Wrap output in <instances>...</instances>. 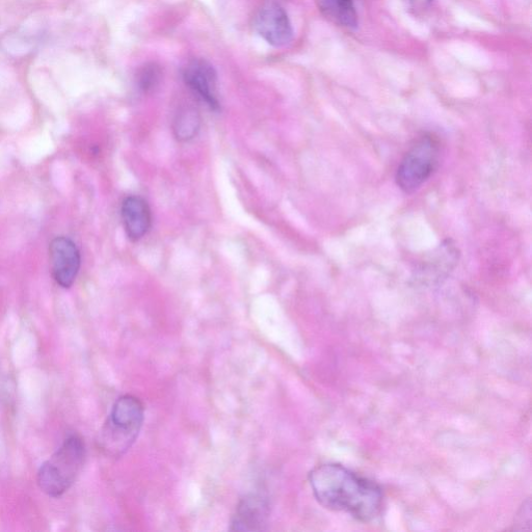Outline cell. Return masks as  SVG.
Listing matches in <instances>:
<instances>
[{
    "label": "cell",
    "instance_id": "cell-1",
    "mask_svg": "<svg viewBox=\"0 0 532 532\" xmlns=\"http://www.w3.org/2000/svg\"><path fill=\"white\" fill-rule=\"evenodd\" d=\"M309 483L316 500L328 510L362 522L375 520L382 511L381 487L342 465L318 466L310 472Z\"/></svg>",
    "mask_w": 532,
    "mask_h": 532
},
{
    "label": "cell",
    "instance_id": "cell-2",
    "mask_svg": "<svg viewBox=\"0 0 532 532\" xmlns=\"http://www.w3.org/2000/svg\"><path fill=\"white\" fill-rule=\"evenodd\" d=\"M144 415L145 408L138 397L124 395L118 399L99 441L106 454L116 458L125 454L140 434Z\"/></svg>",
    "mask_w": 532,
    "mask_h": 532
},
{
    "label": "cell",
    "instance_id": "cell-3",
    "mask_svg": "<svg viewBox=\"0 0 532 532\" xmlns=\"http://www.w3.org/2000/svg\"><path fill=\"white\" fill-rule=\"evenodd\" d=\"M86 458L83 439L72 435L65 440L38 473L40 489L50 497L57 498L66 493L81 473Z\"/></svg>",
    "mask_w": 532,
    "mask_h": 532
},
{
    "label": "cell",
    "instance_id": "cell-4",
    "mask_svg": "<svg viewBox=\"0 0 532 532\" xmlns=\"http://www.w3.org/2000/svg\"><path fill=\"white\" fill-rule=\"evenodd\" d=\"M441 144L433 133H424L403 157L396 171L399 189L411 195L422 188L440 164Z\"/></svg>",
    "mask_w": 532,
    "mask_h": 532
},
{
    "label": "cell",
    "instance_id": "cell-5",
    "mask_svg": "<svg viewBox=\"0 0 532 532\" xmlns=\"http://www.w3.org/2000/svg\"><path fill=\"white\" fill-rule=\"evenodd\" d=\"M49 256L53 279L63 288H70L81 270V252L70 238L60 236L51 242Z\"/></svg>",
    "mask_w": 532,
    "mask_h": 532
},
{
    "label": "cell",
    "instance_id": "cell-6",
    "mask_svg": "<svg viewBox=\"0 0 532 532\" xmlns=\"http://www.w3.org/2000/svg\"><path fill=\"white\" fill-rule=\"evenodd\" d=\"M254 26L258 35L275 47L285 46L294 38L287 13L274 2L262 6L255 17Z\"/></svg>",
    "mask_w": 532,
    "mask_h": 532
},
{
    "label": "cell",
    "instance_id": "cell-7",
    "mask_svg": "<svg viewBox=\"0 0 532 532\" xmlns=\"http://www.w3.org/2000/svg\"><path fill=\"white\" fill-rule=\"evenodd\" d=\"M183 78L185 84L188 85L211 110H220V102L217 94L218 77L214 67L205 60H193L184 67Z\"/></svg>",
    "mask_w": 532,
    "mask_h": 532
},
{
    "label": "cell",
    "instance_id": "cell-8",
    "mask_svg": "<svg viewBox=\"0 0 532 532\" xmlns=\"http://www.w3.org/2000/svg\"><path fill=\"white\" fill-rule=\"evenodd\" d=\"M269 499L261 494H250L238 503L231 522L233 531H260L269 521Z\"/></svg>",
    "mask_w": 532,
    "mask_h": 532
},
{
    "label": "cell",
    "instance_id": "cell-9",
    "mask_svg": "<svg viewBox=\"0 0 532 532\" xmlns=\"http://www.w3.org/2000/svg\"><path fill=\"white\" fill-rule=\"evenodd\" d=\"M460 253L449 239L420 262L416 271L419 279L427 283H437L446 278L455 269Z\"/></svg>",
    "mask_w": 532,
    "mask_h": 532
},
{
    "label": "cell",
    "instance_id": "cell-10",
    "mask_svg": "<svg viewBox=\"0 0 532 532\" xmlns=\"http://www.w3.org/2000/svg\"><path fill=\"white\" fill-rule=\"evenodd\" d=\"M124 230L131 242H139L152 226V214L148 202L140 196L125 198L121 206Z\"/></svg>",
    "mask_w": 532,
    "mask_h": 532
},
{
    "label": "cell",
    "instance_id": "cell-11",
    "mask_svg": "<svg viewBox=\"0 0 532 532\" xmlns=\"http://www.w3.org/2000/svg\"><path fill=\"white\" fill-rule=\"evenodd\" d=\"M319 11L340 28L355 30L358 26L356 0H315Z\"/></svg>",
    "mask_w": 532,
    "mask_h": 532
},
{
    "label": "cell",
    "instance_id": "cell-12",
    "mask_svg": "<svg viewBox=\"0 0 532 532\" xmlns=\"http://www.w3.org/2000/svg\"><path fill=\"white\" fill-rule=\"evenodd\" d=\"M201 118L194 109H184L178 113L174 125V135L180 142L193 140L200 130Z\"/></svg>",
    "mask_w": 532,
    "mask_h": 532
},
{
    "label": "cell",
    "instance_id": "cell-13",
    "mask_svg": "<svg viewBox=\"0 0 532 532\" xmlns=\"http://www.w3.org/2000/svg\"><path fill=\"white\" fill-rule=\"evenodd\" d=\"M159 69L155 65H146L139 73V85L144 91L152 89L159 79Z\"/></svg>",
    "mask_w": 532,
    "mask_h": 532
},
{
    "label": "cell",
    "instance_id": "cell-14",
    "mask_svg": "<svg viewBox=\"0 0 532 532\" xmlns=\"http://www.w3.org/2000/svg\"><path fill=\"white\" fill-rule=\"evenodd\" d=\"M410 8L416 13L420 14L427 11L433 0H408Z\"/></svg>",
    "mask_w": 532,
    "mask_h": 532
}]
</instances>
